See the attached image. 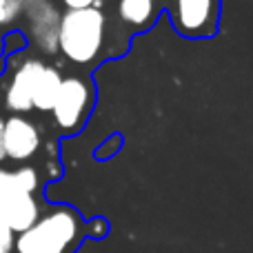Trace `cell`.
I'll list each match as a JSON object with an SVG mask.
<instances>
[{
    "label": "cell",
    "instance_id": "5",
    "mask_svg": "<svg viewBox=\"0 0 253 253\" xmlns=\"http://www.w3.org/2000/svg\"><path fill=\"white\" fill-rule=\"evenodd\" d=\"M60 16L53 0H22V13L25 18V36L29 44L38 51L53 56L58 53V27Z\"/></svg>",
    "mask_w": 253,
    "mask_h": 253
},
{
    "label": "cell",
    "instance_id": "14",
    "mask_svg": "<svg viewBox=\"0 0 253 253\" xmlns=\"http://www.w3.org/2000/svg\"><path fill=\"white\" fill-rule=\"evenodd\" d=\"M13 242H16L13 231L0 220V253H13Z\"/></svg>",
    "mask_w": 253,
    "mask_h": 253
},
{
    "label": "cell",
    "instance_id": "10",
    "mask_svg": "<svg viewBox=\"0 0 253 253\" xmlns=\"http://www.w3.org/2000/svg\"><path fill=\"white\" fill-rule=\"evenodd\" d=\"M60 84H62V74L58 71V67L44 65L42 74H40L38 83H36L34 96H31V107H34L36 111H42V114L51 111L53 105H56Z\"/></svg>",
    "mask_w": 253,
    "mask_h": 253
},
{
    "label": "cell",
    "instance_id": "18",
    "mask_svg": "<svg viewBox=\"0 0 253 253\" xmlns=\"http://www.w3.org/2000/svg\"><path fill=\"white\" fill-rule=\"evenodd\" d=\"M4 71V58H0V74Z\"/></svg>",
    "mask_w": 253,
    "mask_h": 253
},
{
    "label": "cell",
    "instance_id": "19",
    "mask_svg": "<svg viewBox=\"0 0 253 253\" xmlns=\"http://www.w3.org/2000/svg\"><path fill=\"white\" fill-rule=\"evenodd\" d=\"M0 58H2V49H0Z\"/></svg>",
    "mask_w": 253,
    "mask_h": 253
},
{
    "label": "cell",
    "instance_id": "11",
    "mask_svg": "<svg viewBox=\"0 0 253 253\" xmlns=\"http://www.w3.org/2000/svg\"><path fill=\"white\" fill-rule=\"evenodd\" d=\"M11 173H13V178H16V182L20 184L25 191L36 193V196H38V191H40V173H38L36 167L22 165V167H18V169H13Z\"/></svg>",
    "mask_w": 253,
    "mask_h": 253
},
{
    "label": "cell",
    "instance_id": "13",
    "mask_svg": "<svg viewBox=\"0 0 253 253\" xmlns=\"http://www.w3.org/2000/svg\"><path fill=\"white\" fill-rule=\"evenodd\" d=\"M22 13V0H0V27H11Z\"/></svg>",
    "mask_w": 253,
    "mask_h": 253
},
{
    "label": "cell",
    "instance_id": "12",
    "mask_svg": "<svg viewBox=\"0 0 253 253\" xmlns=\"http://www.w3.org/2000/svg\"><path fill=\"white\" fill-rule=\"evenodd\" d=\"M29 40H27L25 31L20 29H11L0 38V49H2V56H16V53L25 51Z\"/></svg>",
    "mask_w": 253,
    "mask_h": 253
},
{
    "label": "cell",
    "instance_id": "7",
    "mask_svg": "<svg viewBox=\"0 0 253 253\" xmlns=\"http://www.w3.org/2000/svg\"><path fill=\"white\" fill-rule=\"evenodd\" d=\"M42 135L36 123L27 120L25 116H9L2 125V151L4 160L27 162L40 151Z\"/></svg>",
    "mask_w": 253,
    "mask_h": 253
},
{
    "label": "cell",
    "instance_id": "6",
    "mask_svg": "<svg viewBox=\"0 0 253 253\" xmlns=\"http://www.w3.org/2000/svg\"><path fill=\"white\" fill-rule=\"evenodd\" d=\"M171 20L187 38H209L218 31L220 0H171Z\"/></svg>",
    "mask_w": 253,
    "mask_h": 253
},
{
    "label": "cell",
    "instance_id": "1",
    "mask_svg": "<svg viewBox=\"0 0 253 253\" xmlns=\"http://www.w3.org/2000/svg\"><path fill=\"white\" fill-rule=\"evenodd\" d=\"M87 233V224L69 205L49 207L34 227L18 233L13 253H74Z\"/></svg>",
    "mask_w": 253,
    "mask_h": 253
},
{
    "label": "cell",
    "instance_id": "9",
    "mask_svg": "<svg viewBox=\"0 0 253 253\" xmlns=\"http://www.w3.org/2000/svg\"><path fill=\"white\" fill-rule=\"evenodd\" d=\"M118 18L131 29H144L156 20L160 11V0H118Z\"/></svg>",
    "mask_w": 253,
    "mask_h": 253
},
{
    "label": "cell",
    "instance_id": "3",
    "mask_svg": "<svg viewBox=\"0 0 253 253\" xmlns=\"http://www.w3.org/2000/svg\"><path fill=\"white\" fill-rule=\"evenodd\" d=\"M91 105H93L91 83L80 78V76H67V78H62L56 105L51 109L53 123L65 135L78 133L87 123Z\"/></svg>",
    "mask_w": 253,
    "mask_h": 253
},
{
    "label": "cell",
    "instance_id": "4",
    "mask_svg": "<svg viewBox=\"0 0 253 253\" xmlns=\"http://www.w3.org/2000/svg\"><path fill=\"white\" fill-rule=\"evenodd\" d=\"M42 213V205L36 193H29L16 182L13 173L0 167V220L13 231V236L34 227Z\"/></svg>",
    "mask_w": 253,
    "mask_h": 253
},
{
    "label": "cell",
    "instance_id": "15",
    "mask_svg": "<svg viewBox=\"0 0 253 253\" xmlns=\"http://www.w3.org/2000/svg\"><path fill=\"white\" fill-rule=\"evenodd\" d=\"M60 2L67 7V11H80V9L93 7V2H96V0H60Z\"/></svg>",
    "mask_w": 253,
    "mask_h": 253
},
{
    "label": "cell",
    "instance_id": "17",
    "mask_svg": "<svg viewBox=\"0 0 253 253\" xmlns=\"http://www.w3.org/2000/svg\"><path fill=\"white\" fill-rule=\"evenodd\" d=\"M2 125H4V118L0 116V165H2V160H4V151H2Z\"/></svg>",
    "mask_w": 253,
    "mask_h": 253
},
{
    "label": "cell",
    "instance_id": "8",
    "mask_svg": "<svg viewBox=\"0 0 253 253\" xmlns=\"http://www.w3.org/2000/svg\"><path fill=\"white\" fill-rule=\"evenodd\" d=\"M42 69H44V62L38 60V58H25L13 69L11 78L7 83V91H4V107L13 116L29 114L34 109L31 107V96H34L36 83H38Z\"/></svg>",
    "mask_w": 253,
    "mask_h": 253
},
{
    "label": "cell",
    "instance_id": "16",
    "mask_svg": "<svg viewBox=\"0 0 253 253\" xmlns=\"http://www.w3.org/2000/svg\"><path fill=\"white\" fill-rule=\"evenodd\" d=\"M118 144H120V135H111L109 142H107L102 149H98V151H96V156H98V158H107V156H109V151L118 149Z\"/></svg>",
    "mask_w": 253,
    "mask_h": 253
},
{
    "label": "cell",
    "instance_id": "2",
    "mask_svg": "<svg viewBox=\"0 0 253 253\" xmlns=\"http://www.w3.org/2000/svg\"><path fill=\"white\" fill-rule=\"evenodd\" d=\"M107 16L102 9L65 11L58 27V51L74 65H89L105 47Z\"/></svg>",
    "mask_w": 253,
    "mask_h": 253
}]
</instances>
